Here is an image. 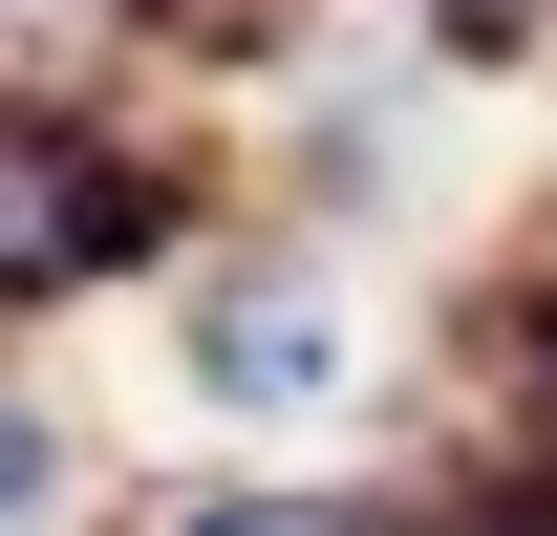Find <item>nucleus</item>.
<instances>
[{"label": "nucleus", "mask_w": 557, "mask_h": 536, "mask_svg": "<svg viewBox=\"0 0 557 536\" xmlns=\"http://www.w3.org/2000/svg\"><path fill=\"white\" fill-rule=\"evenodd\" d=\"M172 236L129 130H86V108H0V301H86V279H129Z\"/></svg>", "instance_id": "f257e3e1"}, {"label": "nucleus", "mask_w": 557, "mask_h": 536, "mask_svg": "<svg viewBox=\"0 0 557 536\" xmlns=\"http://www.w3.org/2000/svg\"><path fill=\"white\" fill-rule=\"evenodd\" d=\"M194 387L236 407V429H300V407H344V387H364V301H344L322 258H236V279L194 301Z\"/></svg>", "instance_id": "f03ea898"}, {"label": "nucleus", "mask_w": 557, "mask_h": 536, "mask_svg": "<svg viewBox=\"0 0 557 536\" xmlns=\"http://www.w3.org/2000/svg\"><path fill=\"white\" fill-rule=\"evenodd\" d=\"M86 515V472H65V429H44V407L0 387V536H65Z\"/></svg>", "instance_id": "7ed1b4c3"}, {"label": "nucleus", "mask_w": 557, "mask_h": 536, "mask_svg": "<svg viewBox=\"0 0 557 536\" xmlns=\"http://www.w3.org/2000/svg\"><path fill=\"white\" fill-rule=\"evenodd\" d=\"M150 536H364L344 494H194V515H150Z\"/></svg>", "instance_id": "20e7f679"}, {"label": "nucleus", "mask_w": 557, "mask_h": 536, "mask_svg": "<svg viewBox=\"0 0 557 536\" xmlns=\"http://www.w3.org/2000/svg\"><path fill=\"white\" fill-rule=\"evenodd\" d=\"M429 22H450V44H515V22H557V0H429Z\"/></svg>", "instance_id": "39448f33"}]
</instances>
